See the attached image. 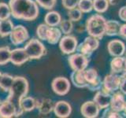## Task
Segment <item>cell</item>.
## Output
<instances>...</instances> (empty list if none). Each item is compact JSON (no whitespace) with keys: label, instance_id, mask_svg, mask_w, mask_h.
<instances>
[{"label":"cell","instance_id":"cell-14","mask_svg":"<svg viewBox=\"0 0 126 118\" xmlns=\"http://www.w3.org/2000/svg\"><path fill=\"white\" fill-rule=\"evenodd\" d=\"M107 50L112 57L123 56L125 53V44L120 39H113L107 44Z\"/></svg>","mask_w":126,"mask_h":118},{"label":"cell","instance_id":"cell-25","mask_svg":"<svg viewBox=\"0 0 126 118\" xmlns=\"http://www.w3.org/2000/svg\"><path fill=\"white\" fill-rule=\"evenodd\" d=\"M14 77H13L10 74L4 73L2 74L1 80H0V88H1L3 91L9 92V90L13 84Z\"/></svg>","mask_w":126,"mask_h":118},{"label":"cell","instance_id":"cell-30","mask_svg":"<svg viewBox=\"0 0 126 118\" xmlns=\"http://www.w3.org/2000/svg\"><path fill=\"white\" fill-rule=\"evenodd\" d=\"M84 76L85 79L88 83V86L93 83L94 81H95L99 77L98 74L97 73V71L94 69H84ZM88 88V87H87Z\"/></svg>","mask_w":126,"mask_h":118},{"label":"cell","instance_id":"cell-20","mask_svg":"<svg viewBox=\"0 0 126 118\" xmlns=\"http://www.w3.org/2000/svg\"><path fill=\"white\" fill-rule=\"evenodd\" d=\"M62 31L58 29L57 27H49L48 31L47 34V39L46 41L50 43V44H57L59 43L62 38Z\"/></svg>","mask_w":126,"mask_h":118},{"label":"cell","instance_id":"cell-37","mask_svg":"<svg viewBox=\"0 0 126 118\" xmlns=\"http://www.w3.org/2000/svg\"><path fill=\"white\" fill-rule=\"evenodd\" d=\"M102 88V80H101L100 77H98L95 81L90 84L87 88L92 90V91H97V90H101Z\"/></svg>","mask_w":126,"mask_h":118},{"label":"cell","instance_id":"cell-40","mask_svg":"<svg viewBox=\"0 0 126 118\" xmlns=\"http://www.w3.org/2000/svg\"><path fill=\"white\" fill-rule=\"evenodd\" d=\"M118 16L121 21L126 22V6H122L118 11Z\"/></svg>","mask_w":126,"mask_h":118},{"label":"cell","instance_id":"cell-15","mask_svg":"<svg viewBox=\"0 0 126 118\" xmlns=\"http://www.w3.org/2000/svg\"><path fill=\"white\" fill-rule=\"evenodd\" d=\"M111 96L112 94L108 93L101 89L99 90H97L96 94H94L93 98V101L98 105L100 109H105L109 107L110 105Z\"/></svg>","mask_w":126,"mask_h":118},{"label":"cell","instance_id":"cell-21","mask_svg":"<svg viewBox=\"0 0 126 118\" xmlns=\"http://www.w3.org/2000/svg\"><path fill=\"white\" fill-rule=\"evenodd\" d=\"M44 21L47 25L50 27H57L62 21V17L57 11H50L46 14Z\"/></svg>","mask_w":126,"mask_h":118},{"label":"cell","instance_id":"cell-36","mask_svg":"<svg viewBox=\"0 0 126 118\" xmlns=\"http://www.w3.org/2000/svg\"><path fill=\"white\" fill-rule=\"evenodd\" d=\"M84 42L92 48L93 51L96 50L98 48V46H99V39L94 36H92V35L86 37L84 39Z\"/></svg>","mask_w":126,"mask_h":118},{"label":"cell","instance_id":"cell-8","mask_svg":"<svg viewBox=\"0 0 126 118\" xmlns=\"http://www.w3.org/2000/svg\"><path fill=\"white\" fill-rule=\"evenodd\" d=\"M68 63L70 68L73 71L84 70L88 68L89 63V58L86 57L80 53H73L70 54V56L69 57Z\"/></svg>","mask_w":126,"mask_h":118},{"label":"cell","instance_id":"cell-45","mask_svg":"<svg viewBox=\"0 0 126 118\" xmlns=\"http://www.w3.org/2000/svg\"><path fill=\"white\" fill-rule=\"evenodd\" d=\"M125 58H126V57H125Z\"/></svg>","mask_w":126,"mask_h":118},{"label":"cell","instance_id":"cell-31","mask_svg":"<svg viewBox=\"0 0 126 118\" xmlns=\"http://www.w3.org/2000/svg\"><path fill=\"white\" fill-rule=\"evenodd\" d=\"M60 25V30L64 35H69L72 32L73 29V21L70 20H63L59 24Z\"/></svg>","mask_w":126,"mask_h":118},{"label":"cell","instance_id":"cell-39","mask_svg":"<svg viewBox=\"0 0 126 118\" xmlns=\"http://www.w3.org/2000/svg\"><path fill=\"white\" fill-rule=\"evenodd\" d=\"M79 0H62V6L66 10H70L77 7L78 5Z\"/></svg>","mask_w":126,"mask_h":118},{"label":"cell","instance_id":"cell-22","mask_svg":"<svg viewBox=\"0 0 126 118\" xmlns=\"http://www.w3.org/2000/svg\"><path fill=\"white\" fill-rule=\"evenodd\" d=\"M121 24L117 21L114 20H109L106 21V35L108 36H114V35H118L121 28Z\"/></svg>","mask_w":126,"mask_h":118},{"label":"cell","instance_id":"cell-34","mask_svg":"<svg viewBox=\"0 0 126 118\" xmlns=\"http://www.w3.org/2000/svg\"><path fill=\"white\" fill-rule=\"evenodd\" d=\"M49 25H47V24H41L39 25L37 29H36V35L39 39L41 40H44L46 41L47 39V31H48L49 29Z\"/></svg>","mask_w":126,"mask_h":118},{"label":"cell","instance_id":"cell-9","mask_svg":"<svg viewBox=\"0 0 126 118\" xmlns=\"http://www.w3.org/2000/svg\"><path fill=\"white\" fill-rule=\"evenodd\" d=\"M10 41L14 45L17 46L22 44L29 38V34L27 29L23 25H17L14 28L10 35Z\"/></svg>","mask_w":126,"mask_h":118},{"label":"cell","instance_id":"cell-2","mask_svg":"<svg viewBox=\"0 0 126 118\" xmlns=\"http://www.w3.org/2000/svg\"><path fill=\"white\" fill-rule=\"evenodd\" d=\"M29 89V85L26 78L23 76L14 77L7 98L15 105L16 110H17V117L21 116L24 113V110L21 105V102L22 98L27 95Z\"/></svg>","mask_w":126,"mask_h":118},{"label":"cell","instance_id":"cell-18","mask_svg":"<svg viewBox=\"0 0 126 118\" xmlns=\"http://www.w3.org/2000/svg\"><path fill=\"white\" fill-rule=\"evenodd\" d=\"M35 109H37L39 113L42 115H47L53 111L54 104L50 98H38L36 99Z\"/></svg>","mask_w":126,"mask_h":118},{"label":"cell","instance_id":"cell-17","mask_svg":"<svg viewBox=\"0 0 126 118\" xmlns=\"http://www.w3.org/2000/svg\"><path fill=\"white\" fill-rule=\"evenodd\" d=\"M29 60L25 50L24 48H16L11 50L10 53V62L15 65H22Z\"/></svg>","mask_w":126,"mask_h":118},{"label":"cell","instance_id":"cell-10","mask_svg":"<svg viewBox=\"0 0 126 118\" xmlns=\"http://www.w3.org/2000/svg\"><path fill=\"white\" fill-rule=\"evenodd\" d=\"M99 107L93 100L85 102L80 107L82 116L86 118H95L99 115Z\"/></svg>","mask_w":126,"mask_h":118},{"label":"cell","instance_id":"cell-42","mask_svg":"<svg viewBox=\"0 0 126 118\" xmlns=\"http://www.w3.org/2000/svg\"><path fill=\"white\" fill-rule=\"evenodd\" d=\"M118 35H120L121 38L126 39V24H124V25H121L119 34H118Z\"/></svg>","mask_w":126,"mask_h":118},{"label":"cell","instance_id":"cell-23","mask_svg":"<svg viewBox=\"0 0 126 118\" xmlns=\"http://www.w3.org/2000/svg\"><path fill=\"white\" fill-rule=\"evenodd\" d=\"M14 28V24L11 20L6 19L0 21V36L3 38L10 35Z\"/></svg>","mask_w":126,"mask_h":118},{"label":"cell","instance_id":"cell-41","mask_svg":"<svg viewBox=\"0 0 126 118\" xmlns=\"http://www.w3.org/2000/svg\"><path fill=\"white\" fill-rule=\"evenodd\" d=\"M119 90H120V91H121L124 94H126V76L122 77L121 84H120Z\"/></svg>","mask_w":126,"mask_h":118},{"label":"cell","instance_id":"cell-4","mask_svg":"<svg viewBox=\"0 0 126 118\" xmlns=\"http://www.w3.org/2000/svg\"><path fill=\"white\" fill-rule=\"evenodd\" d=\"M29 59H39L46 54V47L37 39H32L24 47Z\"/></svg>","mask_w":126,"mask_h":118},{"label":"cell","instance_id":"cell-6","mask_svg":"<svg viewBox=\"0 0 126 118\" xmlns=\"http://www.w3.org/2000/svg\"><path fill=\"white\" fill-rule=\"evenodd\" d=\"M71 88V84L69 79L65 76H58L54 78L51 83V88L53 91L59 96L65 95Z\"/></svg>","mask_w":126,"mask_h":118},{"label":"cell","instance_id":"cell-44","mask_svg":"<svg viewBox=\"0 0 126 118\" xmlns=\"http://www.w3.org/2000/svg\"><path fill=\"white\" fill-rule=\"evenodd\" d=\"M2 73L0 72V80H1V78H2Z\"/></svg>","mask_w":126,"mask_h":118},{"label":"cell","instance_id":"cell-16","mask_svg":"<svg viewBox=\"0 0 126 118\" xmlns=\"http://www.w3.org/2000/svg\"><path fill=\"white\" fill-rule=\"evenodd\" d=\"M125 105V98L121 91H115L112 94L110 107L112 110L121 113L123 112Z\"/></svg>","mask_w":126,"mask_h":118},{"label":"cell","instance_id":"cell-43","mask_svg":"<svg viewBox=\"0 0 126 118\" xmlns=\"http://www.w3.org/2000/svg\"><path fill=\"white\" fill-rule=\"evenodd\" d=\"M123 112L125 113V115H126V100H125V109L123 110Z\"/></svg>","mask_w":126,"mask_h":118},{"label":"cell","instance_id":"cell-28","mask_svg":"<svg viewBox=\"0 0 126 118\" xmlns=\"http://www.w3.org/2000/svg\"><path fill=\"white\" fill-rule=\"evenodd\" d=\"M68 17L73 22H77L80 21L83 17V12L77 6L73 9H70L68 11Z\"/></svg>","mask_w":126,"mask_h":118},{"label":"cell","instance_id":"cell-26","mask_svg":"<svg viewBox=\"0 0 126 118\" xmlns=\"http://www.w3.org/2000/svg\"><path fill=\"white\" fill-rule=\"evenodd\" d=\"M109 0H93V10L98 14H102L108 10Z\"/></svg>","mask_w":126,"mask_h":118},{"label":"cell","instance_id":"cell-38","mask_svg":"<svg viewBox=\"0 0 126 118\" xmlns=\"http://www.w3.org/2000/svg\"><path fill=\"white\" fill-rule=\"evenodd\" d=\"M102 117H108V118L117 117V118H120V117H122V116H121L120 113L114 111V110H112L109 106V107L105 109V111L103 112V113H102Z\"/></svg>","mask_w":126,"mask_h":118},{"label":"cell","instance_id":"cell-24","mask_svg":"<svg viewBox=\"0 0 126 118\" xmlns=\"http://www.w3.org/2000/svg\"><path fill=\"white\" fill-rule=\"evenodd\" d=\"M21 108L24 112H30L36 107V99L31 96H25L21 102Z\"/></svg>","mask_w":126,"mask_h":118},{"label":"cell","instance_id":"cell-35","mask_svg":"<svg viewBox=\"0 0 126 118\" xmlns=\"http://www.w3.org/2000/svg\"><path fill=\"white\" fill-rule=\"evenodd\" d=\"M39 6L46 10H52L56 5L57 0H35Z\"/></svg>","mask_w":126,"mask_h":118},{"label":"cell","instance_id":"cell-13","mask_svg":"<svg viewBox=\"0 0 126 118\" xmlns=\"http://www.w3.org/2000/svg\"><path fill=\"white\" fill-rule=\"evenodd\" d=\"M53 111L56 117L59 118H66L69 117L72 113V107L68 102L61 100L54 105Z\"/></svg>","mask_w":126,"mask_h":118},{"label":"cell","instance_id":"cell-12","mask_svg":"<svg viewBox=\"0 0 126 118\" xmlns=\"http://www.w3.org/2000/svg\"><path fill=\"white\" fill-rule=\"evenodd\" d=\"M0 117H17V110H16L15 105L8 98L5 100H0Z\"/></svg>","mask_w":126,"mask_h":118},{"label":"cell","instance_id":"cell-27","mask_svg":"<svg viewBox=\"0 0 126 118\" xmlns=\"http://www.w3.org/2000/svg\"><path fill=\"white\" fill-rule=\"evenodd\" d=\"M11 50L9 46L0 47V65H4L10 61Z\"/></svg>","mask_w":126,"mask_h":118},{"label":"cell","instance_id":"cell-33","mask_svg":"<svg viewBox=\"0 0 126 118\" xmlns=\"http://www.w3.org/2000/svg\"><path fill=\"white\" fill-rule=\"evenodd\" d=\"M77 50L80 54H82L83 55H84V56L88 57L89 58H91L92 54L94 52V51L92 50V48H91V47L88 44H87L84 41L83 43H81L80 44H78Z\"/></svg>","mask_w":126,"mask_h":118},{"label":"cell","instance_id":"cell-1","mask_svg":"<svg viewBox=\"0 0 126 118\" xmlns=\"http://www.w3.org/2000/svg\"><path fill=\"white\" fill-rule=\"evenodd\" d=\"M11 15L16 19L32 21L39 16V6L33 0H10Z\"/></svg>","mask_w":126,"mask_h":118},{"label":"cell","instance_id":"cell-32","mask_svg":"<svg viewBox=\"0 0 126 118\" xmlns=\"http://www.w3.org/2000/svg\"><path fill=\"white\" fill-rule=\"evenodd\" d=\"M11 15V10L9 4L0 2V21L9 19Z\"/></svg>","mask_w":126,"mask_h":118},{"label":"cell","instance_id":"cell-29","mask_svg":"<svg viewBox=\"0 0 126 118\" xmlns=\"http://www.w3.org/2000/svg\"><path fill=\"white\" fill-rule=\"evenodd\" d=\"M77 7L83 12V14L90 13L93 10V0H79Z\"/></svg>","mask_w":126,"mask_h":118},{"label":"cell","instance_id":"cell-19","mask_svg":"<svg viewBox=\"0 0 126 118\" xmlns=\"http://www.w3.org/2000/svg\"><path fill=\"white\" fill-rule=\"evenodd\" d=\"M70 80L72 84L78 88H87L88 87V83L84 76V70L73 71L71 73Z\"/></svg>","mask_w":126,"mask_h":118},{"label":"cell","instance_id":"cell-3","mask_svg":"<svg viewBox=\"0 0 126 118\" xmlns=\"http://www.w3.org/2000/svg\"><path fill=\"white\" fill-rule=\"evenodd\" d=\"M106 20L101 14L91 16L86 21V30L89 35L102 39L106 35Z\"/></svg>","mask_w":126,"mask_h":118},{"label":"cell","instance_id":"cell-11","mask_svg":"<svg viewBox=\"0 0 126 118\" xmlns=\"http://www.w3.org/2000/svg\"><path fill=\"white\" fill-rule=\"evenodd\" d=\"M111 73L118 74L123 76H126V58L123 56L113 57L110 62Z\"/></svg>","mask_w":126,"mask_h":118},{"label":"cell","instance_id":"cell-7","mask_svg":"<svg viewBox=\"0 0 126 118\" xmlns=\"http://www.w3.org/2000/svg\"><path fill=\"white\" fill-rule=\"evenodd\" d=\"M78 46V41L73 35H65L59 41V48L65 54H72L76 52Z\"/></svg>","mask_w":126,"mask_h":118},{"label":"cell","instance_id":"cell-5","mask_svg":"<svg viewBox=\"0 0 126 118\" xmlns=\"http://www.w3.org/2000/svg\"><path fill=\"white\" fill-rule=\"evenodd\" d=\"M121 79V76L113 73L106 75L102 80V90L108 93L113 94V92L117 91V90H119Z\"/></svg>","mask_w":126,"mask_h":118}]
</instances>
